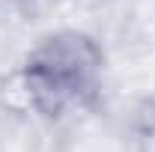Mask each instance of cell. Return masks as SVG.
<instances>
[{"label": "cell", "instance_id": "cell-1", "mask_svg": "<svg viewBox=\"0 0 155 152\" xmlns=\"http://www.w3.org/2000/svg\"><path fill=\"white\" fill-rule=\"evenodd\" d=\"M24 90L45 116H66L87 107L101 84V51L87 33H51L24 60Z\"/></svg>", "mask_w": 155, "mask_h": 152}]
</instances>
